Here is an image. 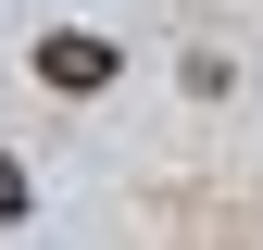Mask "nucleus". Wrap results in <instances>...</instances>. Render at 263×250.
Segmentation results:
<instances>
[{
  "mask_svg": "<svg viewBox=\"0 0 263 250\" xmlns=\"http://www.w3.org/2000/svg\"><path fill=\"white\" fill-rule=\"evenodd\" d=\"M38 75L88 100V88H113V38H38Z\"/></svg>",
  "mask_w": 263,
  "mask_h": 250,
  "instance_id": "nucleus-1",
  "label": "nucleus"
},
{
  "mask_svg": "<svg viewBox=\"0 0 263 250\" xmlns=\"http://www.w3.org/2000/svg\"><path fill=\"white\" fill-rule=\"evenodd\" d=\"M13 213H25V163L0 150V225H13Z\"/></svg>",
  "mask_w": 263,
  "mask_h": 250,
  "instance_id": "nucleus-2",
  "label": "nucleus"
}]
</instances>
